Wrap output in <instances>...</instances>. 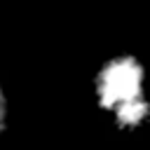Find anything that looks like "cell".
Returning <instances> with one entry per match:
<instances>
[{"label":"cell","mask_w":150,"mask_h":150,"mask_svg":"<svg viewBox=\"0 0 150 150\" xmlns=\"http://www.w3.org/2000/svg\"><path fill=\"white\" fill-rule=\"evenodd\" d=\"M96 110L117 131H141L150 122V75L134 52L105 56L91 77Z\"/></svg>","instance_id":"6da1fadb"},{"label":"cell","mask_w":150,"mask_h":150,"mask_svg":"<svg viewBox=\"0 0 150 150\" xmlns=\"http://www.w3.org/2000/svg\"><path fill=\"white\" fill-rule=\"evenodd\" d=\"M7 127H9V96L0 82V136L7 131Z\"/></svg>","instance_id":"7a4b0ae2"}]
</instances>
